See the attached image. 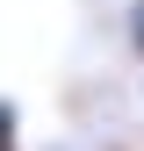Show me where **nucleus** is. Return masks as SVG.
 <instances>
[{"instance_id": "2", "label": "nucleus", "mask_w": 144, "mask_h": 151, "mask_svg": "<svg viewBox=\"0 0 144 151\" xmlns=\"http://www.w3.org/2000/svg\"><path fill=\"white\" fill-rule=\"evenodd\" d=\"M130 43L144 50V0H137V7H130Z\"/></svg>"}, {"instance_id": "1", "label": "nucleus", "mask_w": 144, "mask_h": 151, "mask_svg": "<svg viewBox=\"0 0 144 151\" xmlns=\"http://www.w3.org/2000/svg\"><path fill=\"white\" fill-rule=\"evenodd\" d=\"M0 151H14V108L0 101Z\"/></svg>"}]
</instances>
